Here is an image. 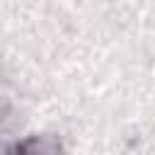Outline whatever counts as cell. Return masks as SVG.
<instances>
[{
	"label": "cell",
	"instance_id": "cell-1",
	"mask_svg": "<svg viewBox=\"0 0 155 155\" xmlns=\"http://www.w3.org/2000/svg\"><path fill=\"white\" fill-rule=\"evenodd\" d=\"M2 155H65V150L56 136L41 133V136H29L24 140L7 145Z\"/></svg>",
	"mask_w": 155,
	"mask_h": 155
}]
</instances>
